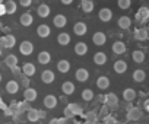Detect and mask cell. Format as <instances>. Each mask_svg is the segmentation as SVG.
<instances>
[{"label":"cell","mask_w":149,"mask_h":124,"mask_svg":"<svg viewBox=\"0 0 149 124\" xmlns=\"http://www.w3.org/2000/svg\"><path fill=\"white\" fill-rule=\"evenodd\" d=\"M105 105L110 108V109H114V108H117V105H118V98H117V95L116 94H107L105 95Z\"/></svg>","instance_id":"1"},{"label":"cell","mask_w":149,"mask_h":124,"mask_svg":"<svg viewBox=\"0 0 149 124\" xmlns=\"http://www.w3.org/2000/svg\"><path fill=\"white\" fill-rule=\"evenodd\" d=\"M140 117H142V109L139 107H132L127 111V120H130V121H137V120H140Z\"/></svg>","instance_id":"2"},{"label":"cell","mask_w":149,"mask_h":124,"mask_svg":"<svg viewBox=\"0 0 149 124\" xmlns=\"http://www.w3.org/2000/svg\"><path fill=\"white\" fill-rule=\"evenodd\" d=\"M15 44H16V39H15L13 35H6V37L0 38V45H2V47L12 48V47H15Z\"/></svg>","instance_id":"3"},{"label":"cell","mask_w":149,"mask_h":124,"mask_svg":"<svg viewBox=\"0 0 149 124\" xmlns=\"http://www.w3.org/2000/svg\"><path fill=\"white\" fill-rule=\"evenodd\" d=\"M148 19H149V9H148L146 6L139 8V10H137V13H136V21H137V22H145V21H148Z\"/></svg>","instance_id":"4"},{"label":"cell","mask_w":149,"mask_h":124,"mask_svg":"<svg viewBox=\"0 0 149 124\" xmlns=\"http://www.w3.org/2000/svg\"><path fill=\"white\" fill-rule=\"evenodd\" d=\"M19 51H21V54H24V55L32 54V51H34L32 42H29V41H22V42H21V47H19Z\"/></svg>","instance_id":"5"},{"label":"cell","mask_w":149,"mask_h":124,"mask_svg":"<svg viewBox=\"0 0 149 124\" xmlns=\"http://www.w3.org/2000/svg\"><path fill=\"white\" fill-rule=\"evenodd\" d=\"M74 78H76L78 82H86L89 79V72L86 69H84V67H79L76 70V73H74Z\"/></svg>","instance_id":"6"},{"label":"cell","mask_w":149,"mask_h":124,"mask_svg":"<svg viewBox=\"0 0 149 124\" xmlns=\"http://www.w3.org/2000/svg\"><path fill=\"white\" fill-rule=\"evenodd\" d=\"M86 31H88V26H86V24L85 22H76L74 24V26H73V32L76 34V35H85L86 34Z\"/></svg>","instance_id":"7"},{"label":"cell","mask_w":149,"mask_h":124,"mask_svg":"<svg viewBox=\"0 0 149 124\" xmlns=\"http://www.w3.org/2000/svg\"><path fill=\"white\" fill-rule=\"evenodd\" d=\"M92 42L95 45H104L107 42V37L104 32H95L94 37H92Z\"/></svg>","instance_id":"8"},{"label":"cell","mask_w":149,"mask_h":124,"mask_svg":"<svg viewBox=\"0 0 149 124\" xmlns=\"http://www.w3.org/2000/svg\"><path fill=\"white\" fill-rule=\"evenodd\" d=\"M111 48H113V53L114 54H124L126 50H127V47H126V44L123 41H116Z\"/></svg>","instance_id":"9"},{"label":"cell","mask_w":149,"mask_h":124,"mask_svg":"<svg viewBox=\"0 0 149 124\" xmlns=\"http://www.w3.org/2000/svg\"><path fill=\"white\" fill-rule=\"evenodd\" d=\"M98 16H100V19H101L102 22H108V21H111V18H113V12H111L108 8H102V9L100 10Z\"/></svg>","instance_id":"10"},{"label":"cell","mask_w":149,"mask_h":124,"mask_svg":"<svg viewBox=\"0 0 149 124\" xmlns=\"http://www.w3.org/2000/svg\"><path fill=\"white\" fill-rule=\"evenodd\" d=\"M35 66L32 64V63H25L24 66H22V73L26 76V78H31V76H34L35 75Z\"/></svg>","instance_id":"11"},{"label":"cell","mask_w":149,"mask_h":124,"mask_svg":"<svg viewBox=\"0 0 149 124\" xmlns=\"http://www.w3.org/2000/svg\"><path fill=\"white\" fill-rule=\"evenodd\" d=\"M114 70H116V73H118V75H121V73H124L126 70H127V63L124 60H117L116 63H114Z\"/></svg>","instance_id":"12"},{"label":"cell","mask_w":149,"mask_h":124,"mask_svg":"<svg viewBox=\"0 0 149 124\" xmlns=\"http://www.w3.org/2000/svg\"><path fill=\"white\" fill-rule=\"evenodd\" d=\"M19 22L22 24V26H29V25L34 22V18H32V15H31L29 12H25V13H22V15H21Z\"/></svg>","instance_id":"13"},{"label":"cell","mask_w":149,"mask_h":124,"mask_svg":"<svg viewBox=\"0 0 149 124\" xmlns=\"http://www.w3.org/2000/svg\"><path fill=\"white\" fill-rule=\"evenodd\" d=\"M24 98H25L26 102H32V101H35V99H37V91H35L34 88H28V89H25V92H24Z\"/></svg>","instance_id":"14"},{"label":"cell","mask_w":149,"mask_h":124,"mask_svg":"<svg viewBox=\"0 0 149 124\" xmlns=\"http://www.w3.org/2000/svg\"><path fill=\"white\" fill-rule=\"evenodd\" d=\"M94 8H95V5H94L92 0H82V2H81V9H82L85 13L92 12V10H94Z\"/></svg>","instance_id":"15"},{"label":"cell","mask_w":149,"mask_h":124,"mask_svg":"<svg viewBox=\"0 0 149 124\" xmlns=\"http://www.w3.org/2000/svg\"><path fill=\"white\" fill-rule=\"evenodd\" d=\"M50 32H51V29H50V26L45 25V24H42V25H40V26L37 28V34H38L41 38H47V37L50 35Z\"/></svg>","instance_id":"16"},{"label":"cell","mask_w":149,"mask_h":124,"mask_svg":"<svg viewBox=\"0 0 149 124\" xmlns=\"http://www.w3.org/2000/svg\"><path fill=\"white\" fill-rule=\"evenodd\" d=\"M148 31L145 29V28H137L136 31H134V38L137 39V41H146L148 39Z\"/></svg>","instance_id":"17"},{"label":"cell","mask_w":149,"mask_h":124,"mask_svg":"<svg viewBox=\"0 0 149 124\" xmlns=\"http://www.w3.org/2000/svg\"><path fill=\"white\" fill-rule=\"evenodd\" d=\"M134 98H136V91H134V89L127 88V89H124V91H123V99H124V101L132 102Z\"/></svg>","instance_id":"18"},{"label":"cell","mask_w":149,"mask_h":124,"mask_svg":"<svg viewBox=\"0 0 149 124\" xmlns=\"http://www.w3.org/2000/svg\"><path fill=\"white\" fill-rule=\"evenodd\" d=\"M44 105H45V108H48V109L54 108V107L57 105V98H56L54 95H47V96L44 98Z\"/></svg>","instance_id":"19"},{"label":"cell","mask_w":149,"mask_h":124,"mask_svg":"<svg viewBox=\"0 0 149 124\" xmlns=\"http://www.w3.org/2000/svg\"><path fill=\"white\" fill-rule=\"evenodd\" d=\"M94 63L95 64H98V66H102V64H105L107 63V54L105 53H97L95 55H94Z\"/></svg>","instance_id":"20"},{"label":"cell","mask_w":149,"mask_h":124,"mask_svg":"<svg viewBox=\"0 0 149 124\" xmlns=\"http://www.w3.org/2000/svg\"><path fill=\"white\" fill-rule=\"evenodd\" d=\"M41 80H42L44 83H47V85L53 83V80H54V73H53L51 70H44L42 75H41Z\"/></svg>","instance_id":"21"},{"label":"cell","mask_w":149,"mask_h":124,"mask_svg":"<svg viewBox=\"0 0 149 124\" xmlns=\"http://www.w3.org/2000/svg\"><path fill=\"white\" fill-rule=\"evenodd\" d=\"M19 91V83L16 80H9L6 83V92L8 94H16Z\"/></svg>","instance_id":"22"},{"label":"cell","mask_w":149,"mask_h":124,"mask_svg":"<svg viewBox=\"0 0 149 124\" xmlns=\"http://www.w3.org/2000/svg\"><path fill=\"white\" fill-rule=\"evenodd\" d=\"M57 70L60 73H67L70 70V63L67 60H60L58 63H57Z\"/></svg>","instance_id":"23"},{"label":"cell","mask_w":149,"mask_h":124,"mask_svg":"<svg viewBox=\"0 0 149 124\" xmlns=\"http://www.w3.org/2000/svg\"><path fill=\"white\" fill-rule=\"evenodd\" d=\"M74 53H76L78 55H85L88 53V45L85 42H78L76 45H74Z\"/></svg>","instance_id":"24"},{"label":"cell","mask_w":149,"mask_h":124,"mask_svg":"<svg viewBox=\"0 0 149 124\" xmlns=\"http://www.w3.org/2000/svg\"><path fill=\"white\" fill-rule=\"evenodd\" d=\"M5 63H6V66L10 67V69L18 67V57L13 55V54H10V55H8V57L5 58Z\"/></svg>","instance_id":"25"},{"label":"cell","mask_w":149,"mask_h":124,"mask_svg":"<svg viewBox=\"0 0 149 124\" xmlns=\"http://www.w3.org/2000/svg\"><path fill=\"white\" fill-rule=\"evenodd\" d=\"M38 61H40L41 64H48L50 61H51L50 53H48V51H41V53L38 54Z\"/></svg>","instance_id":"26"},{"label":"cell","mask_w":149,"mask_h":124,"mask_svg":"<svg viewBox=\"0 0 149 124\" xmlns=\"http://www.w3.org/2000/svg\"><path fill=\"white\" fill-rule=\"evenodd\" d=\"M66 16L64 15H56L54 16V19H53V24H54V26H57V28H63L64 25H66Z\"/></svg>","instance_id":"27"},{"label":"cell","mask_w":149,"mask_h":124,"mask_svg":"<svg viewBox=\"0 0 149 124\" xmlns=\"http://www.w3.org/2000/svg\"><path fill=\"white\" fill-rule=\"evenodd\" d=\"M61 91H63L64 95H72V94L74 92V85L67 80V82H64V83L61 85Z\"/></svg>","instance_id":"28"},{"label":"cell","mask_w":149,"mask_h":124,"mask_svg":"<svg viewBox=\"0 0 149 124\" xmlns=\"http://www.w3.org/2000/svg\"><path fill=\"white\" fill-rule=\"evenodd\" d=\"M37 12H38V16H41V18H47V16L50 15V6L42 3V5H40V6H38Z\"/></svg>","instance_id":"29"},{"label":"cell","mask_w":149,"mask_h":124,"mask_svg":"<svg viewBox=\"0 0 149 124\" xmlns=\"http://www.w3.org/2000/svg\"><path fill=\"white\" fill-rule=\"evenodd\" d=\"M57 42H58L60 45H69V42H70V35H69L67 32H61V34L57 37Z\"/></svg>","instance_id":"30"},{"label":"cell","mask_w":149,"mask_h":124,"mask_svg":"<svg viewBox=\"0 0 149 124\" xmlns=\"http://www.w3.org/2000/svg\"><path fill=\"white\" fill-rule=\"evenodd\" d=\"M97 86H98L100 89H107V88L110 86V79L105 78V76H100L98 80H97Z\"/></svg>","instance_id":"31"},{"label":"cell","mask_w":149,"mask_h":124,"mask_svg":"<svg viewBox=\"0 0 149 124\" xmlns=\"http://www.w3.org/2000/svg\"><path fill=\"white\" fill-rule=\"evenodd\" d=\"M5 10H6V13L13 15L16 12V3L13 2V0H8V2L5 3Z\"/></svg>","instance_id":"32"},{"label":"cell","mask_w":149,"mask_h":124,"mask_svg":"<svg viewBox=\"0 0 149 124\" xmlns=\"http://www.w3.org/2000/svg\"><path fill=\"white\" fill-rule=\"evenodd\" d=\"M145 79H146V73H145L143 70H134V72H133V80H134V82L140 83V82H143Z\"/></svg>","instance_id":"33"},{"label":"cell","mask_w":149,"mask_h":124,"mask_svg":"<svg viewBox=\"0 0 149 124\" xmlns=\"http://www.w3.org/2000/svg\"><path fill=\"white\" fill-rule=\"evenodd\" d=\"M130 25H132V21H130L129 16H121V18L118 19V26H120L121 29H127Z\"/></svg>","instance_id":"34"},{"label":"cell","mask_w":149,"mask_h":124,"mask_svg":"<svg viewBox=\"0 0 149 124\" xmlns=\"http://www.w3.org/2000/svg\"><path fill=\"white\" fill-rule=\"evenodd\" d=\"M132 58L136 61V63H143V61H145V54H143V51H139V50H136V51H133V54H132Z\"/></svg>","instance_id":"35"},{"label":"cell","mask_w":149,"mask_h":124,"mask_svg":"<svg viewBox=\"0 0 149 124\" xmlns=\"http://www.w3.org/2000/svg\"><path fill=\"white\" fill-rule=\"evenodd\" d=\"M38 120H40V111L38 109H29L28 111V121L35 123Z\"/></svg>","instance_id":"36"},{"label":"cell","mask_w":149,"mask_h":124,"mask_svg":"<svg viewBox=\"0 0 149 124\" xmlns=\"http://www.w3.org/2000/svg\"><path fill=\"white\" fill-rule=\"evenodd\" d=\"M70 109H72V112L74 114V115H81L82 112H84V109H82V107L79 105V104H76V102H72V104H69L67 105Z\"/></svg>","instance_id":"37"},{"label":"cell","mask_w":149,"mask_h":124,"mask_svg":"<svg viewBox=\"0 0 149 124\" xmlns=\"http://www.w3.org/2000/svg\"><path fill=\"white\" fill-rule=\"evenodd\" d=\"M94 96H95V94H94L92 89H84L82 91V99L84 101H92Z\"/></svg>","instance_id":"38"},{"label":"cell","mask_w":149,"mask_h":124,"mask_svg":"<svg viewBox=\"0 0 149 124\" xmlns=\"http://www.w3.org/2000/svg\"><path fill=\"white\" fill-rule=\"evenodd\" d=\"M117 5H118L120 9H129L132 6V2H130V0H118Z\"/></svg>","instance_id":"39"},{"label":"cell","mask_w":149,"mask_h":124,"mask_svg":"<svg viewBox=\"0 0 149 124\" xmlns=\"http://www.w3.org/2000/svg\"><path fill=\"white\" fill-rule=\"evenodd\" d=\"M108 112H110V108L107 105H102L101 107V111H100V117L105 118V117H108Z\"/></svg>","instance_id":"40"},{"label":"cell","mask_w":149,"mask_h":124,"mask_svg":"<svg viewBox=\"0 0 149 124\" xmlns=\"http://www.w3.org/2000/svg\"><path fill=\"white\" fill-rule=\"evenodd\" d=\"M97 117H98V114H97V112H94V111H91V112H88V114H86V120H88V121H91V123H94V121L97 120Z\"/></svg>","instance_id":"41"},{"label":"cell","mask_w":149,"mask_h":124,"mask_svg":"<svg viewBox=\"0 0 149 124\" xmlns=\"http://www.w3.org/2000/svg\"><path fill=\"white\" fill-rule=\"evenodd\" d=\"M19 109H21V111H29V109H32V108H31V107L28 105V102L25 101V102H21V104H19Z\"/></svg>","instance_id":"42"},{"label":"cell","mask_w":149,"mask_h":124,"mask_svg":"<svg viewBox=\"0 0 149 124\" xmlns=\"http://www.w3.org/2000/svg\"><path fill=\"white\" fill-rule=\"evenodd\" d=\"M116 123H117V121H116V117L108 115V117L104 118V124H116Z\"/></svg>","instance_id":"43"},{"label":"cell","mask_w":149,"mask_h":124,"mask_svg":"<svg viewBox=\"0 0 149 124\" xmlns=\"http://www.w3.org/2000/svg\"><path fill=\"white\" fill-rule=\"evenodd\" d=\"M66 120L67 118H53L50 124H66Z\"/></svg>","instance_id":"44"},{"label":"cell","mask_w":149,"mask_h":124,"mask_svg":"<svg viewBox=\"0 0 149 124\" xmlns=\"http://www.w3.org/2000/svg\"><path fill=\"white\" fill-rule=\"evenodd\" d=\"M63 112H64V117H66V118H72V117H74V114L72 112V109H70L69 107H66Z\"/></svg>","instance_id":"45"},{"label":"cell","mask_w":149,"mask_h":124,"mask_svg":"<svg viewBox=\"0 0 149 124\" xmlns=\"http://www.w3.org/2000/svg\"><path fill=\"white\" fill-rule=\"evenodd\" d=\"M21 82H22V86H24L25 89H28V88H29V79H28L26 76H25V78H24Z\"/></svg>","instance_id":"46"},{"label":"cell","mask_w":149,"mask_h":124,"mask_svg":"<svg viewBox=\"0 0 149 124\" xmlns=\"http://www.w3.org/2000/svg\"><path fill=\"white\" fill-rule=\"evenodd\" d=\"M31 0H21V6H24V8H28V6H31Z\"/></svg>","instance_id":"47"},{"label":"cell","mask_w":149,"mask_h":124,"mask_svg":"<svg viewBox=\"0 0 149 124\" xmlns=\"http://www.w3.org/2000/svg\"><path fill=\"white\" fill-rule=\"evenodd\" d=\"M21 72H22V69H19V67H13V69H12V73H13V75H19Z\"/></svg>","instance_id":"48"},{"label":"cell","mask_w":149,"mask_h":124,"mask_svg":"<svg viewBox=\"0 0 149 124\" xmlns=\"http://www.w3.org/2000/svg\"><path fill=\"white\" fill-rule=\"evenodd\" d=\"M143 105H145V109H146V111H148V112H149V99H146V101H145V104H143Z\"/></svg>","instance_id":"49"},{"label":"cell","mask_w":149,"mask_h":124,"mask_svg":"<svg viewBox=\"0 0 149 124\" xmlns=\"http://www.w3.org/2000/svg\"><path fill=\"white\" fill-rule=\"evenodd\" d=\"M0 108H5V104H3V99H2V96H0Z\"/></svg>","instance_id":"50"},{"label":"cell","mask_w":149,"mask_h":124,"mask_svg":"<svg viewBox=\"0 0 149 124\" xmlns=\"http://www.w3.org/2000/svg\"><path fill=\"white\" fill-rule=\"evenodd\" d=\"M72 0H63V5H70Z\"/></svg>","instance_id":"51"},{"label":"cell","mask_w":149,"mask_h":124,"mask_svg":"<svg viewBox=\"0 0 149 124\" xmlns=\"http://www.w3.org/2000/svg\"><path fill=\"white\" fill-rule=\"evenodd\" d=\"M45 117V112L44 111H40V118H44Z\"/></svg>","instance_id":"52"},{"label":"cell","mask_w":149,"mask_h":124,"mask_svg":"<svg viewBox=\"0 0 149 124\" xmlns=\"http://www.w3.org/2000/svg\"><path fill=\"white\" fill-rule=\"evenodd\" d=\"M86 124H94V123H91V121H88V123H86Z\"/></svg>","instance_id":"53"},{"label":"cell","mask_w":149,"mask_h":124,"mask_svg":"<svg viewBox=\"0 0 149 124\" xmlns=\"http://www.w3.org/2000/svg\"><path fill=\"white\" fill-rule=\"evenodd\" d=\"M0 82H2V75H0Z\"/></svg>","instance_id":"54"},{"label":"cell","mask_w":149,"mask_h":124,"mask_svg":"<svg viewBox=\"0 0 149 124\" xmlns=\"http://www.w3.org/2000/svg\"><path fill=\"white\" fill-rule=\"evenodd\" d=\"M0 55H2V50H0Z\"/></svg>","instance_id":"55"},{"label":"cell","mask_w":149,"mask_h":124,"mask_svg":"<svg viewBox=\"0 0 149 124\" xmlns=\"http://www.w3.org/2000/svg\"><path fill=\"white\" fill-rule=\"evenodd\" d=\"M74 124H81V123H74Z\"/></svg>","instance_id":"56"}]
</instances>
